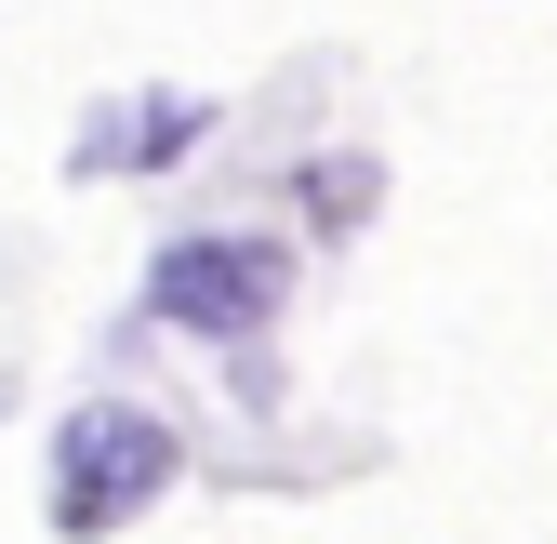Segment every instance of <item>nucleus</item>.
I'll list each match as a JSON object with an SVG mask.
<instances>
[{"label":"nucleus","mask_w":557,"mask_h":544,"mask_svg":"<svg viewBox=\"0 0 557 544\" xmlns=\"http://www.w3.org/2000/svg\"><path fill=\"white\" fill-rule=\"evenodd\" d=\"M173 425L160 412H120V398H94V412H66V438H53V531L66 544H94V531H120V518H147L160 492H173Z\"/></svg>","instance_id":"nucleus-1"},{"label":"nucleus","mask_w":557,"mask_h":544,"mask_svg":"<svg viewBox=\"0 0 557 544\" xmlns=\"http://www.w3.org/2000/svg\"><path fill=\"white\" fill-rule=\"evenodd\" d=\"M278 293H293V252H278V239H239V226L173 239V252L147 265V306L186 319V332H265Z\"/></svg>","instance_id":"nucleus-2"},{"label":"nucleus","mask_w":557,"mask_h":544,"mask_svg":"<svg viewBox=\"0 0 557 544\" xmlns=\"http://www.w3.org/2000/svg\"><path fill=\"white\" fill-rule=\"evenodd\" d=\"M186 133H199V107H186V94H147V107H120L81 160H94V173H133V160H173Z\"/></svg>","instance_id":"nucleus-3"}]
</instances>
